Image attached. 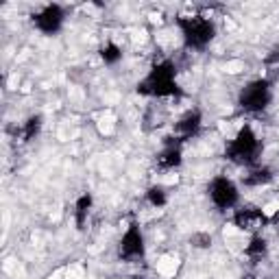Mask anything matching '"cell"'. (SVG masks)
Returning <instances> with one entry per match:
<instances>
[{
	"label": "cell",
	"instance_id": "2",
	"mask_svg": "<svg viewBox=\"0 0 279 279\" xmlns=\"http://www.w3.org/2000/svg\"><path fill=\"white\" fill-rule=\"evenodd\" d=\"M242 70H244V61H240V59L227 61V66H225V72H229V74H238Z\"/></svg>",
	"mask_w": 279,
	"mask_h": 279
},
{
	"label": "cell",
	"instance_id": "1",
	"mask_svg": "<svg viewBox=\"0 0 279 279\" xmlns=\"http://www.w3.org/2000/svg\"><path fill=\"white\" fill-rule=\"evenodd\" d=\"M179 270V257L174 253L168 255H162L157 260V273L162 277H174V273Z\"/></svg>",
	"mask_w": 279,
	"mask_h": 279
}]
</instances>
